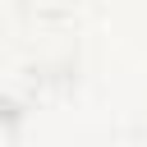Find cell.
I'll list each match as a JSON object with an SVG mask.
<instances>
[{"label": "cell", "instance_id": "obj_1", "mask_svg": "<svg viewBox=\"0 0 147 147\" xmlns=\"http://www.w3.org/2000/svg\"><path fill=\"white\" fill-rule=\"evenodd\" d=\"M0 147H18V115L0 106Z\"/></svg>", "mask_w": 147, "mask_h": 147}]
</instances>
